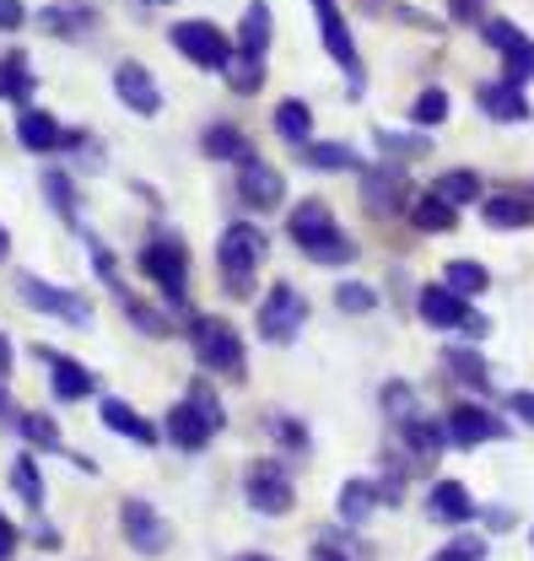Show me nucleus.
Listing matches in <instances>:
<instances>
[{
    "mask_svg": "<svg viewBox=\"0 0 534 561\" xmlns=\"http://www.w3.org/2000/svg\"><path fill=\"white\" fill-rule=\"evenodd\" d=\"M16 140H22V151H33V157H55V151H66V125L49 114V108H16Z\"/></svg>",
    "mask_w": 534,
    "mask_h": 561,
    "instance_id": "obj_18",
    "label": "nucleus"
},
{
    "mask_svg": "<svg viewBox=\"0 0 534 561\" xmlns=\"http://www.w3.org/2000/svg\"><path fill=\"white\" fill-rule=\"evenodd\" d=\"M140 276L157 286V297L168 308H184L190 302V249H184V238L157 227L146 238V249H140Z\"/></svg>",
    "mask_w": 534,
    "mask_h": 561,
    "instance_id": "obj_1",
    "label": "nucleus"
},
{
    "mask_svg": "<svg viewBox=\"0 0 534 561\" xmlns=\"http://www.w3.org/2000/svg\"><path fill=\"white\" fill-rule=\"evenodd\" d=\"M114 98H120V108H130L135 119H157L162 114V87L140 60H120L114 66Z\"/></svg>",
    "mask_w": 534,
    "mask_h": 561,
    "instance_id": "obj_14",
    "label": "nucleus"
},
{
    "mask_svg": "<svg viewBox=\"0 0 534 561\" xmlns=\"http://www.w3.org/2000/svg\"><path fill=\"white\" fill-rule=\"evenodd\" d=\"M120 529H125V540H130L135 557H162L168 551V518L146 502V496H125L120 502Z\"/></svg>",
    "mask_w": 534,
    "mask_h": 561,
    "instance_id": "obj_10",
    "label": "nucleus"
},
{
    "mask_svg": "<svg viewBox=\"0 0 534 561\" xmlns=\"http://www.w3.org/2000/svg\"><path fill=\"white\" fill-rule=\"evenodd\" d=\"M334 232H340V221H334V210L325 201H303V206H292V216H286V238L303 254H314L319 243H330Z\"/></svg>",
    "mask_w": 534,
    "mask_h": 561,
    "instance_id": "obj_17",
    "label": "nucleus"
},
{
    "mask_svg": "<svg viewBox=\"0 0 534 561\" xmlns=\"http://www.w3.org/2000/svg\"><path fill=\"white\" fill-rule=\"evenodd\" d=\"M314 5V22H319V44H325V55H330L340 76H345V87L351 92H362V49H356V38H351V22H345V11H340V0H308Z\"/></svg>",
    "mask_w": 534,
    "mask_h": 561,
    "instance_id": "obj_7",
    "label": "nucleus"
},
{
    "mask_svg": "<svg viewBox=\"0 0 534 561\" xmlns=\"http://www.w3.org/2000/svg\"><path fill=\"white\" fill-rule=\"evenodd\" d=\"M508 411L524 421V426H534V389H513V394H508Z\"/></svg>",
    "mask_w": 534,
    "mask_h": 561,
    "instance_id": "obj_49",
    "label": "nucleus"
},
{
    "mask_svg": "<svg viewBox=\"0 0 534 561\" xmlns=\"http://www.w3.org/2000/svg\"><path fill=\"white\" fill-rule=\"evenodd\" d=\"M443 367H448V378H459L469 394H486L491 389V367H486V356L475 346H448L443 351Z\"/></svg>",
    "mask_w": 534,
    "mask_h": 561,
    "instance_id": "obj_27",
    "label": "nucleus"
},
{
    "mask_svg": "<svg viewBox=\"0 0 534 561\" xmlns=\"http://www.w3.org/2000/svg\"><path fill=\"white\" fill-rule=\"evenodd\" d=\"M275 437H281V443H297V448H308V432H303L297 421H286V416H275Z\"/></svg>",
    "mask_w": 534,
    "mask_h": 561,
    "instance_id": "obj_52",
    "label": "nucleus"
},
{
    "mask_svg": "<svg viewBox=\"0 0 534 561\" xmlns=\"http://www.w3.org/2000/svg\"><path fill=\"white\" fill-rule=\"evenodd\" d=\"M405 119H410L416 130H438V125L448 119V92H443V87H421V92L410 98Z\"/></svg>",
    "mask_w": 534,
    "mask_h": 561,
    "instance_id": "obj_37",
    "label": "nucleus"
},
{
    "mask_svg": "<svg viewBox=\"0 0 534 561\" xmlns=\"http://www.w3.org/2000/svg\"><path fill=\"white\" fill-rule=\"evenodd\" d=\"M184 400H190V405H195V411H201V416L211 421L216 432L227 426V411H221V400H216V389H211L205 378H195V383H190V394H184Z\"/></svg>",
    "mask_w": 534,
    "mask_h": 561,
    "instance_id": "obj_44",
    "label": "nucleus"
},
{
    "mask_svg": "<svg viewBox=\"0 0 534 561\" xmlns=\"http://www.w3.org/2000/svg\"><path fill=\"white\" fill-rule=\"evenodd\" d=\"M334 513L351 524V529H362L373 513H378V481H367V476H351L340 496H334Z\"/></svg>",
    "mask_w": 534,
    "mask_h": 561,
    "instance_id": "obj_23",
    "label": "nucleus"
},
{
    "mask_svg": "<svg viewBox=\"0 0 534 561\" xmlns=\"http://www.w3.org/2000/svg\"><path fill=\"white\" fill-rule=\"evenodd\" d=\"M334 308H340V313H373V308H378V286H367V280H340V286H334Z\"/></svg>",
    "mask_w": 534,
    "mask_h": 561,
    "instance_id": "obj_42",
    "label": "nucleus"
},
{
    "mask_svg": "<svg viewBox=\"0 0 534 561\" xmlns=\"http://www.w3.org/2000/svg\"><path fill=\"white\" fill-rule=\"evenodd\" d=\"M265 49H270V0H249L243 22H238V55L265 60Z\"/></svg>",
    "mask_w": 534,
    "mask_h": 561,
    "instance_id": "obj_30",
    "label": "nucleus"
},
{
    "mask_svg": "<svg viewBox=\"0 0 534 561\" xmlns=\"http://www.w3.org/2000/svg\"><path fill=\"white\" fill-rule=\"evenodd\" d=\"M254 324H260V341L292 346L303 335V324H308V297L292 280H275L265 297H260V308H254Z\"/></svg>",
    "mask_w": 534,
    "mask_h": 561,
    "instance_id": "obj_5",
    "label": "nucleus"
},
{
    "mask_svg": "<svg viewBox=\"0 0 534 561\" xmlns=\"http://www.w3.org/2000/svg\"><path fill=\"white\" fill-rule=\"evenodd\" d=\"M410 221H416L421 232H454V227H459V210L448 206L443 195H432V190H427V195H416V201H410Z\"/></svg>",
    "mask_w": 534,
    "mask_h": 561,
    "instance_id": "obj_34",
    "label": "nucleus"
},
{
    "mask_svg": "<svg viewBox=\"0 0 534 561\" xmlns=\"http://www.w3.org/2000/svg\"><path fill=\"white\" fill-rule=\"evenodd\" d=\"M475 103H480L486 119H497V125H524V119L534 114L519 81H486V87L475 92Z\"/></svg>",
    "mask_w": 534,
    "mask_h": 561,
    "instance_id": "obj_21",
    "label": "nucleus"
},
{
    "mask_svg": "<svg viewBox=\"0 0 534 561\" xmlns=\"http://www.w3.org/2000/svg\"><path fill=\"white\" fill-rule=\"evenodd\" d=\"M410 201H416V190H410V179H405L400 168H362V206H367V216H400V210H410Z\"/></svg>",
    "mask_w": 534,
    "mask_h": 561,
    "instance_id": "obj_13",
    "label": "nucleus"
},
{
    "mask_svg": "<svg viewBox=\"0 0 534 561\" xmlns=\"http://www.w3.org/2000/svg\"><path fill=\"white\" fill-rule=\"evenodd\" d=\"M432 561H486V540H480V535H459V540H448Z\"/></svg>",
    "mask_w": 534,
    "mask_h": 561,
    "instance_id": "obj_47",
    "label": "nucleus"
},
{
    "mask_svg": "<svg viewBox=\"0 0 534 561\" xmlns=\"http://www.w3.org/2000/svg\"><path fill=\"white\" fill-rule=\"evenodd\" d=\"M427 518L432 524H469L475 518V491L465 481H432V491H427Z\"/></svg>",
    "mask_w": 534,
    "mask_h": 561,
    "instance_id": "obj_22",
    "label": "nucleus"
},
{
    "mask_svg": "<svg viewBox=\"0 0 534 561\" xmlns=\"http://www.w3.org/2000/svg\"><path fill=\"white\" fill-rule=\"evenodd\" d=\"M400 437H405V454H416V459H438V454L448 448V426L432 421V416H421V411L400 426Z\"/></svg>",
    "mask_w": 534,
    "mask_h": 561,
    "instance_id": "obj_25",
    "label": "nucleus"
},
{
    "mask_svg": "<svg viewBox=\"0 0 534 561\" xmlns=\"http://www.w3.org/2000/svg\"><path fill=\"white\" fill-rule=\"evenodd\" d=\"M448 16L465 27V22H486V0H448Z\"/></svg>",
    "mask_w": 534,
    "mask_h": 561,
    "instance_id": "obj_48",
    "label": "nucleus"
},
{
    "mask_svg": "<svg viewBox=\"0 0 534 561\" xmlns=\"http://www.w3.org/2000/svg\"><path fill=\"white\" fill-rule=\"evenodd\" d=\"M146 5H173V0H146Z\"/></svg>",
    "mask_w": 534,
    "mask_h": 561,
    "instance_id": "obj_60",
    "label": "nucleus"
},
{
    "mask_svg": "<svg viewBox=\"0 0 534 561\" xmlns=\"http://www.w3.org/2000/svg\"><path fill=\"white\" fill-rule=\"evenodd\" d=\"M11 260V232H5V221H0V265Z\"/></svg>",
    "mask_w": 534,
    "mask_h": 561,
    "instance_id": "obj_58",
    "label": "nucleus"
},
{
    "mask_svg": "<svg viewBox=\"0 0 534 561\" xmlns=\"http://www.w3.org/2000/svg\"><path fill=\"white\" fill-rule=\"evenodd\" d=\"M11 362H16V351H11V341H5V335H0V383H5V378H11Z\"/></svg>",
    "mask_w": 534,
    "mask_h": 561,
    "instance_id": "obj_55",
    "label": "nucleus"
},
{
    "mask_svg": "<svg viewBox=\"0 0 534 561\" xmlns=\"http://www.w3.org/2000/svg\"><path fill=\"white\" fill-rule=\"evenodd\" d=\"M44 201H49V210H55V216H66L70 227H76L81 201H76V179H70V173H60V168H49V173H44Z\"/></svg>",
    "mask_w": 534,
    "mask_h": 561,
    "instance_id": "obj_39",
    "label": "nucleus"
},
{
    "mask_svg": "<svg viewBox=\"0 0 534 561\" xmlns=\"http://www.w3.org/2000/svg\"><path fill=\"white\" fill-rule=\"evenodd\" d=\"M0 421H16V405H11V394H5V383H0Z\"/></svg>",
    "mask_w": 534,
    "mask_h": 561,
    "instance_id": "obj_57",
    "label": "nucleus"
},
{
    "mask_svg": "<svg viewBox=\"0 0 534 561\" xmlns=\"http://www.w3.org/2000/svg\"><path fill=\"white\" fill-rule=\"evenodd\" d=\"M275 136L292 140V146H308V140H314V108H308L303 98L275 103Z\"/></svg>",
    "mask_w": 534,
    "mask_h": 561,
    "instance_id": "obj_32",
    "label": "nucleus"
},
{
    "mask_svg": "<svg viewBox=\"0 0 534 561\" xmlns=\"http://www.w3.org/2000/svg\"><path fill=\"white\" fill-rule=\"evenodd\" d=\"M168 38H173V49H179V55H184L190 66L216 70V76H221V70L238 60V44H232V38H227V33L216 27V22H205V16L173 22V33H168Z\"/></svg>",
    "mask_w": 534,
    "mask_h": 561,
    "instance_id": "obj_6",
    "label": "nucleus"
},
{
    "mask_svg": "<svg viewBox=\"0 0 534 561\" xmlns=\"http://www.w3.org/2000/svg\"><path fill=\"white\" fill-rule=\"evenodd\" d=\"M303 162L319 168V173H362V157L345 140H308L303 146Z\"/></svg>",
    "mask_w": 534,
    "mask_h": 561,
    "instance_id": "obj_31",
    "label": "nucleus"
},
{
    "mask_svg": "<svg viewBox=\"0 0 534 561\" xmlns=\"http://www.w3.org/2000/svg\"><path fill=\"white\" fill-rule=\"evenodd\" d=\"M38 27L55 33V38H87V33H92V11H87V5H49V11L38 16Z\"/></svg>",
    "mask_w": 534,
    "mask_h": 561,
    "instance_id": "obj_38",
    "label": "nucleus"
},
{
    "mask_svg": "<svg viewBox=\"0 0 534 561\" xmlns=\"http://www.w3.org/2000/svg\"><path fill=\"white\" fill-rule=\"evenodd\" d=\"M260 260H265V232L254 221H232L221 238H216V271L227 297H249L254 276H260Z\"/></svg>",
    "mask_w": 534,
    "mask_h": 561,
    "instance_id": "obj_2",
    "label": "nucleus"
},
{
    "mask_svg": "<svg viewBox=\"0 0 534 561\" xmlns=\"http://www.w3.org/2000/svg\"><path fill=\"white\" fill-rule=\"evenodd\" d=\"M38 546H44V551H60L66 540H60V529H55V524H38Z\"/></svg>",
    "mask_w": 534,
    "mask_h": 561,
    "instance_id": "obj_54",
    "label": "nucleus"
},
{
    "mask_svg": "<svg viewBox=\"0 0 534 561\" xmlns=\"http://www.w3.org/2000/svg\"><path fill=\"white\" fill-rule=\"evenodd\" d=\"M416 313H421V324H432V330H465L469 341H486V335H491V319L475 313L469 297H459L448 280L421 286V291H416Z\"/></svg>",
    "mask_w": 534,
    "mask_h": 561,
    "instance_id": "obj_4",
    "label": "nucleus"
},
{
    "mask_svg": "<svg viewBox=\"0 0 534 561\" xmlns=\"http://www.w3.org/2000/svg\"><path fill=\"white\" fill-rule=\"evenodd\" d=\"M98 421L114 432V437H130V443H140V448H157V426L135 411L130 400H120V394H103V405H98Z\"/></svg>",
    "mask_w": 534,
    "mask_h": 561,
    "instance_id": "obj_20",
    "label": "nucleus"
},
{
    "mask_svg": "<svg viewBox=\"0 0 534 561\" xmlns=\"http://www.w3.org/2000/svg\"><path fill=\"white\" fill-rule=\"evenodd\" d=\"M11 491H16L33 513H44L49 486H44V470H38V459H33V454H16V459H11Z\"/></svg>",
    "mask_w": 534,
    "mask_h": 561,
    "instance_id": "obj_33",
    "label": "nucleus"
},
{
    "mask_svg": "<svg viewBox=\"0 0 534 561\" xmlns=\"http://www.w3.org/2000/svg\"><path fill=\"white\" fill-rule=\"evenodd\" d=\"M308 561H351V557H345V551L334 546V535H325V540H319V546L308 551Z\"/></svg>",
    "mask_w": 534,
    "mask_h": 561,
    "instance_id": "obj_53",
    "label": "nucleus"
},
{
    "mask_svg": "<svg viewBox=\"0 0 534 561\" xmlns=\"http://www.w3.org/2000/svg\"><path fill=\"white\" fill-rule=\"evenodd\" d=\"M11 426L22 432V443H27V448H38V454H66V437H60V426H55L49 411H16Z\"/></svg>",
    "mask_w": 534,
    "mask_h": 561,
    "instance_id": "obj_29",
    "label": "nucleus"
},
{
    "mask_svg": "<svg viewBox=\"0 0 534 561\" xmlns=\"http://www.w3.org/2000/svg\"><path fill=\"white\" fill-rule=\"evenodd\" d=\"M190 351H195L201 367L221 373V378H243L249 373L243 367V341H238V330L221 313H195L190 319Z\"/></svg>",
    "mask_w": 534,
    "mask_h": 561,
    "instance_id": "obj_3",
    "label": "nucleus"
},
{
    "mask_svg": "<svg viewBox=\"0 0 534 561\" xmlns=\"http://www.w3.org/2000/svg\"><path fill=\"white\" fill-rule=\"evenodd\" d=\"M221 76H227V87H232L238 98H254V92L265 87V60H254V55H238V60L221 70Z\"/></svg>",
    "mask_w": 534,
    "mask_h": 561,
    "instance_id": "obj_41",
    "label": "nucleus"
},
{
    "mask_svg": "<svg viewBox=\"0 0 534 561\" xmlns=\"http://www.w3.org/2000/svg\"><path fill=\"white\" fill-rule=\"evenodd\" d=\"M27 22V5L22 0H0V33H16Z\"/></svg>",
    "mask_w": 534,
    "mask_h": 561,
    "instance_id": "obj_50",
    "label": "nucleus"
},
{
    "mask_svg": "<svg viewBox=\"0 0 534 561\" xmlns=\"http://www.w3.org/2000/svg\"><path fill=\"white\" fill-rule=\"evenodd\" d=\"M201 151L211 157V162H238V157H249V151H254V140L243 136L238 125L216 119V125H205L201 130Z\"/></svg>",
    "mask_w": 534,
    "mask_h": 561,
    "instance_id": "obj_26",
    "label": "nucleus"
},
{
    "mask_svg": "<svg viewBox=\"0 0 534 561\" xmlns=\"http://www.w3.org/2000/svg\"><path fill=\"white\" fill-rule=\"evenodd\" d=\"M38 356L49 362V389H55L60 405H76V400H92V394H98V378H92L87 362L60 356V351H49V346H38Z\"/></svg>",
    "mask_w": 534,
    "mask_h": 561,
    "instance_id": "obj_16",
    "label": "nucleus"
},
{
    "mask_svg": "<svg viewBox=\"0 0 534 561\" xmlns=\"http://www.w3.org/2000/svg\"><path fill=\"white\" fill-rule=\"evenodd\" d=\"M308 260H314V265H351V260H356V243H351L345 232H334L330 243H319Z\"/></svg>",
    "mask_w": 534,
    "mask_h": 561,
    "instance_id": "obj_46",
    "label": "nucleus"
},
{
    "mask_svg": "<svg viewBox=\"0 0 534 561\" xmlns=\"http://www.w3.org/2000/svg\"><path fill=\"white\" fill-rule=\"evenodd\" d=\"M162 437H168V443H173L179 454H201L205 443L216 437V426H211V421H205L201 411L190 405V400H179V405H173V411L162 416Z\"/></svg>",
    "mask_w": 534,
    "mask_h": 561,
    "instance_id": "obj_19",
    "label": "nucleus"
},
{
    "mask_svg": "<svg viewBox=\"0 0 534 561\" xmlns=\"http://www.w3.org/2000/svg\"><path fill=\"white\" fill-rule=\"evenodd\" d=\"M16 297H22L33 313H49V319H66L76 330H92V297H81V291H70V286H55V280L22 271V276H16Z\"/></svg>",
    "mask_w": 534,
    "mask_h": 561,
    "instance_id": "obj_8",
    "label": "nucleus"
},
{
    "mask_svg": "<svg viewBox=\"0 0 534 561\" xmlns=\"http://www.w3.org/2000/svg\"><path fill=\"white\" fill-rule=\"evenodd\" d=\"M114 297H120V308L130 313V324H135V330H140V335H151V341H162V335H173V324H168V313H162V308H151V302H140V297H135L130 286H120Z\"/></svg>",
    "mask_w": 534,
    "mask_h": 561,
    "instance_id": "obj_35",
    "label": "nucleus"
},
{
    "mask_svg": "<svg viewBox=\"0 0 534 561\" xmlns=\"http://www.w3.org/2000/svg\"><path fill=\"white\" fill-rule=\"evenodd\" d=\"M486 524H491V529H508V524H513V513H508V507H491V513H486Z\"/></svg>",
    "mask_w": 534,
    "mask_h": 561,
    "instance_id": "obj_56",
    "label": "nucleus"
},
{
    "mask_svg": "<svg viewBox=\"0 0 534 561\" xmlns=\"http://www.w3.org/2000/svg\"><path fill=\"white\" fill-rule=\"evenodd\" d=\"M443 280H448L459 297H480V291L491 286V271H486L480 260H448V265H443Z\"/></svg>",
    "mask_w": 534,
    "mask_h": 561,
    "instance_id": "obj_40",
    "label": "nucleus"
},
{
    "mask_svg": "<svg viewBox=\"0 0 534 561\" xmlns=\"http://www.w3.org/2000/svg\"><path fill=\"white\" fill-rule=\"evenodd\" d=\"M480 216H486V227H497V232H519V227H534V201L530 195H486V201H480Z\"/></svg>",
    "mask_w": 534,
    "mask_h": 561,
    "instance_id": "obj_24",
    "label": "nucleus"
},
{
    "mask_svg": "<svg viewBox=\"0 0 534 561\" xmlns=\"http://www.w3.org/2000/svg\"><path fill=\"white\" fill-rule=\"evenodd\" d=\"M238 201L249 210H281L286 201V179H281V168H270L260 151H249V157H238Z\"/></svg>",
    "mask_w": 534,
    "mask_h": 561,
    "instance_id": "obj_11",
    "label": "nucleus"
},
{
    "mask_svg": "<svg viewBox=\"0 0 534 561\" xmlns=\"http://www.w3.org/2000/svg\"><path fill=\"white\" fill-rule=\"evenodd\" d=\"M232 561H270V557H260V551H249V557H232Z\"/></svg>",
    "mask_w": 534,
    "mask_h": 561,
    "instance_id": "obj_59",
    "label": "nucleus"
},
{
    "mask_svg": "<svg viewBox=\"0 0 534 561\" xmlns=\"http://www.w3.org/2000/svg\"><path fill=\"white\" fill-rule=\"evenodd\" d=\"M443 426H448V443H454V448H475V443L508 437V421L497 416V411H486L480 400H459V405L443 416Z\"/></svg>",
    "mask_w": 534,
    "mask_h": 561,
    "instance_id": "obj_15",
    "label": "nucleus"
},
{
    "mask_svg": "<svg viewBox=\"0 0 534 561\" xmlns=\"http://www.w3.org/2000/svg\"><path fill=\"white\" fill-rule=\"evenodd\" d=\"M16 546H22V535H16V524L0 513V561H11L16 557Z\"/></svg>",
    "mask_w": 534,
    "mask_h": 561,
    "instance_id": "obj_51",
    "label": "nucleus"
},
{
    "mask_svg": "<svg viewBox=\"0 0 534 561\" xmlns=\"http://www.w3.org/2000/svg\"><path fill=\"white\" fill-rule=\"evenodd\" d=\"M33 92H38V76L27 66V55H0V98L16 103V108H27Z\"/></svg>",
    "mask_w": 534,
    "mask_h": 561,
    "instance_id": "obj_28",
    "label": "nucleus"
},
{
    "mask_svg": "<svg viewBox=\"0 0 534 561\" xmlns=\"http://www.w3.org/2000/svg\"><path fill=\"white\" fill-rule=\"evenodd\" d=\"M480 33H486V44L508 60V76H502V81H519V87H524L534 76V38L530 33H524L519 22H508V16H486Z\"/></svg>",
    "mask_w": 534,
    "mask_h": 561,
    "instance_id": "obj_12",
    "label": "nucleus"
},
{
    "mask_svg": "<svg viewBox=\"0 0 534 561\" xmlns=\"http://www.w3.org/2000/svg\"><path fill=\"white\" fill-rule=\"evenodd\" d=\"M378 405H384V416H389V426H405V421H410L416 411H421V405H416V389H410V383H384Z\"/></svg>",
    "mask_w": 534,
    "mask_h": 561,
    "instance_id": "obj_43",
    "label": "nucleus"
},
{
    "mask_svg": "<svg viewBox=\"0 0 534 561\" xmlns=\"http://www.w3.org/2000/svg\"><path fill=\"white\" fill-rule=\"evenodd\" d=\"M480 173L475 168H448V173H438V184H432V195H443L448 206L459 210V206H469V201H480Z\"/></svg>",
    "mask_w": 534,
    "mask_h": 561,
    "instance_id": "obj_36",
    "label": "nucleus"
},
{
    "mask_svg": "<svg viewBox=\"0 0 534 561\" xmlns=\"http://www.w3.org/2000/svg\"><path fill=\"white\" fill-rule=\"evenodd\" d=\"M243 502H249L254 513H265V518H286V513L297 507V486H292V476H286L275 459H254V465L243 470Z\"/></svg>",
    "mask_w": 534,
    "mask_h": 561,
    "instance_id": "obj_9",
    "label": "nucleus"
},
{
    "mask_svg": "<svg viewBox=\"0 0 534 561\" xmlns=\"http://www.w3.org/2000/svg\"><path fill=\"white\" fill-rule=\"evenodd\" d=\"M373 140H378L384 151H395V157H427V151H432L421 130H416V136H400V130H373Z\"/></svg>",
    "mask_w": 534,
    "mask_h": 561,
    "instance_id": "obj_45",
    "label": "nucleus"
}]
</instances>
